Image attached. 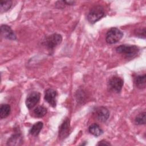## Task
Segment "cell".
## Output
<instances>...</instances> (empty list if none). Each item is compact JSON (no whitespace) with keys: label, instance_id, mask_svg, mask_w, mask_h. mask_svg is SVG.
I'll return each mask as SVG.
<instances>
[{"label":"cell","instance_id":"6da1fadb","mask_svg":"<svg viewBox=\"0 0 146 146\" xmlns=\"http://www.w3.org/2000/svg\"><path fill=\"white\" fill-rule=\"evenodd\" d=\"M116 51L117 53L122 54L126 58H133L139 52V48L135 45L122 44L117 47Z\"/></svg>","mask_w":146,"mask_h":146},{"label":"cell","instance_id":"7a4b0ae2","mask_svg":"<svg viewBox=\"0 0 146 146\" xmlns=\"http://www.w3.org/2000/svg\"><path fill=\"white\" fill-rule=\"evenodd\" d=\"M105 15V12L102 6L98 5L92 7L87 14V20L92 24L99 21Z\"/></svg>","mask_w":146,"mask_h":146},{"label":"cell","instance_id":"3957f363","mask_svg":"<svg viewBox=\"0 0 146 146\" xmlns=\"http://www.w3.org/2000/svg\"><path fill=\"white\" fill-rule=\"evenodd\" d=\"M123 36V33L116 27H112L106 33V40L108 44L118 42Z\"/></svg>","mask_w":146,"mask_h":146},{"label":"cell","instance_id":"277c9868","mask_svg":"<svg viewBox=\"0 0 146 146\" xmlns=\"http://www.w3.org/2000/svg\"><path fill=\"white\" fill-rule=\"evenodd\" d=\"M62 41V36L59 34H52L47 36L44 42V44L48 49H54L60 44Z\"/></svg>","mask_w":146,"mask_h":146},{"label":"cell","instance_id":"5b68a950","mask_svg":"<svg viewBox=\"0 0 146 146\" xmlns=\"http://www.w3.org/2000/svg\"><path fill=\"white\" fill-rule=\"evenodd\" d=\"M108 84V87L112 91L119 93L122 89L124 82L121 78L115 76L110 79Z\"/></svg>","mask_w":146,"mask_h":146},{"label":"cell","instance_id":"8992f818","mask_svg":"<svg viewBox=\"0 0 146 146\" xmlns=\"http://www.w3.org/2000/svg\"><path fill=\"white\" fill-rule=\"evenodd\" d=\"M70 120L66 118L59 127L58 136L60 140H63L66 138L70 133Z\"/></svg>","mask_w":146,"mask_h":146},{"label":"cell","instance_id":"52a82bcc","mask_svg":"<svg viewBox=\"0 0 146 146\" xmlns=\"http://www.w3.org/2000/svg\"><path fill=\"white\" fill-rule=\"evenodd\" d=\"M40 94L38 92L33 91L30 92L26 100V105L29 109L33 108L38 104L40 100Z\"/></svg>","mask_w":146,"mask_h":146},{"label":"cell","instance_id":"ba28073f","mask_svg":"<svg viewBox=\"0 0 146 146\" xmlns=\"http://www.w3.org/2000/svg\"><path fill=\"white\" fill-rule=\"evenodd\" d=\"M56 91L52 88H48L45 91L44 93V100L51 106L55 107L56 105Z\"/></svg>","mask_w":146,"mask_h":146},{"label":"cell","instance_id":"9c48e42d","mask_svg":"<svg viewBox=\"0 0 146 146\" xmlns=\"http://www.w3.org/2000/svg\"><path fill=\"white\" fill-rule=\"evenodd\" d=\"M95 116L97 119L101 122H106L110 116L108 110L104 107H99L95 110Z\"/></svg>","mask_w":146,"mask_h":146},{"label":"cell","instance_id":"30bf717a","mask_svg":"<svg viewBox=\"0 0 146 146\" xmlns=\"http://www.w3.org/2000/svg\"><path fill=\"white\" fill-rule=\"evenodd\" d=\"M1 32L2 35L6 39L10 40H15L16 35L11 27L6 25H2L1 26Z\"/></svg>","mask_w":146,"mask_h":146},{"label":"cell","instance_id":"8fae6325","mask_svg":"<svg viewBox=\"0 0 146 146\" xmlns=\"http://www.w3.org/2000/svg\"><path fill=\"white\" fill-rule=\"evenodd\" d=\"M23 141L22 136L20 133H15L7 140L8 145H21Z\"/></svg>","mask_w":146,"mask_h":146},{"label":"cell","instance_id":"7c38bea8","mask_svg":"<svg viewBox=\"0 0 146 146\" xmlns=\"http://www.w3.org/2000/svg\"><path fill=\"white\" fill-rule=\"evenodd\" d=\"M134 83L136 87L139 88H144L146 86V75H137L134 79Z\"/></svg>","mask_w":146,"mask_h":146},{"label":"cell","instance_id":"4fadbf2b","mask_svg":"<svg viewBox=\"0 0 146 146\" xmlns=\"http://www.w3.org/2000/svg\"><path fill=\"white\" fill-rule=\"evenodd\" d=\"M88 131L91 134L96 137L99 136L103 132L100 126L96 123H94L90 125V127H88Z\"/></svg>","mask_w":146,"mask_h":146},{"label":"cell","instance_id":"5bb4252c","mask_svg":"<svg viewBox=\"0 0 146 146\" xmlns=\"http://www.w3.org/2000/svg\"><path fill=\"white\" fill-rule=\"evenodd\" d=\"M43 125V124L42 121H38L35 123L34 124H33V125L30 128L29 131L30 134L34 136L38 135L41 129H42Z\"/></svg>","mask_w":146,"mask_h":146},{"label":"cell","instance_id":"9a60e30c","mask_svg":"<svg viewBox=\"0 0 146 146\" xmlns=\"http://www.w3.org/2000/svg\"><path fill=\"white\" fill-rule=\"evenodd\" d=\"M11 107L7 104H3L0 107V117L4 119L7 117L10 113Z\"/></svg>","mask_w":146,"mask_h":146},{"label":"cell","instance_id":"2e32d148","mask_svg":"<svg viewBox=\"0 0 146 146\" xmlns=\"http://www.w3.org/2000/svg\"><path fill=\"white\" fill-rule=\"evenodd\" d=\"M34 114L37 117H42L47 113V109L43 106H38L34 110Z\"/></svg>","mask_w":146,"mask_h":146},{"label":"cell","instance_id":"e0dca14e","mask_svg":"<svg viewBox=\"0 0 146 146\" xmlns=\"http://www.w3.org/2000/svg\"><path fill=\"white\" fill-rule=\"evenodd\" d=\"M12 6L11 1H1L0 3V9L1 12H6L8 11Z\"/></svg>","mask_w":146,"mask_h":146},{"label":"cell","instance_id":"ac0fdd59","mask_svg":"<svg viewBox=\"0 0 146 146\" xmlns=\"http://www.w3.org/2000/svg\"><path fill=\"white\" fill-rule=\"evenodd\" d=\"M135 122L137 125L145 124V112H143L139 113L135 119Z\"/></svg>","mask_w":146,"mask_h":146},{"label":"cell","instance_id":"d6986e66","mask_svg":"<svg viewBox=\"0 0 146 146\" xmlns=\"http://www.w3.org/2000/svg\"><path fill=\"white\" fill-rule=\"evenodd\" d=\"M135 34L138 37L145 38V27H144L143 29H136L135 31Z\"/></svg>","mask_w":146,"mask_h":146},{"label":"cell","instance_id":"ffe728a7","mask_svg":"<svg viewBox=\"0 0 146 146\" xmlns=\"http://www.w3.org/2000/svg\"><path fill=\"white\" fill-rule=\"evenodd\" d=\"M97 145H110L111 144H110L109 142H108V141H106V140H102V141H100L97 144Z\"/></svg>","mask_w":146,"mask_h":146}]
</instances>
